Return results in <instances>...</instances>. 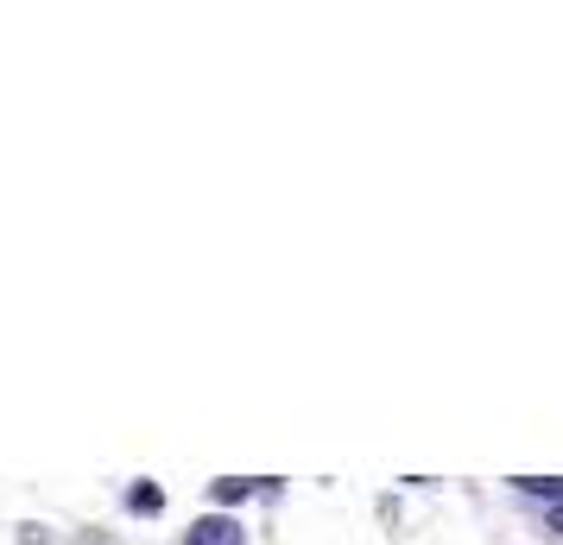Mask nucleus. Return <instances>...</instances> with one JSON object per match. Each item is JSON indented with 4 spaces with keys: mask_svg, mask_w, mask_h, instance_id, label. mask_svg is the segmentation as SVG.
<instances>
[{
    "mask_svg": "<svg viewBox=\"0 0 563 545\" xmlns=\"http://www.w3.org/2000/svg\"><path fill=\"white\" fill-rule=\"evenodd\" d=\"M247 533H241V520L229 514H203V520H190V533H184V545H241Z\"/></svg>",
    "mask_w": 563,
    "mask_h": 545,
    "instance_id": "f257e3e1",
    "label": "nucleus"
},
{
    "mask_svg": "<svg viewBox=\"0 0 563 545\" xmlns=\"http://www.w3.org/2000/svg\"><path fill=\"white\" fill-rule=\"evenodd\" d=\"M128 508H133V514H158V508H165V489H158V482H133Z\"/></svg>",
    "mask_w": 563,
    "mask_h": 545,
    "instance_id": "f03ea898",
    "label": "nucleus"
},
{
    "mask_svg": "<svg viewBox=\"0 0 563 545\" xmlns=\"http://www.w3.org/2000/svg\"><path fill=\"white\" fill-rule=\"evenodd\" d=\"M209 494H216L222 508H234V501H247V494H254V482H247V476H222V482H209Z\"/></svg>",
    "mask_w": 563,
    "mask_h": 545,
    "instance_id": "7ed1b4c3",
    "label": "nucleus"
},
{
    "mask_svg": "<svg viewBox=\"0 0 563 545\" xmlns=\"http://www.w3.org/2000/svg\"><path fill=\"white\" fill-rule=\"evenodd\" d=\"M519 489H526V494H544L551 508H563V482H558V476H519Z\"/></svg>",
    "mask_w": 563,
    "mask_h": 545,
    "instance_id": "20e7f679",
    "label": "nucleus"
},
{
    "mask_svg": "<svg viewBox=\"0 0 563 545\" xmlns=\"http://www.w3.org/2000/svg\"><path fill=\"white\" fill-rule=\"evenodd\" d=\"M551 533H558V539H563V508H551Z\"/></svg>",
    "mask_w": 563,
    "mask_h": 545,
    "instance_id": "39448f33",
    "label": "nucleus"
}]
</instances>
